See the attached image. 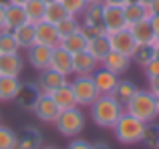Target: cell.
Returning <instances> with one entry per match:
<instances>
[{
	"instance_id": "1",
	"label": "cell",
	"mask_w": 159,
	"mask_h": 149,
	"mask_svg": "<svg viewBox=\"0 0 159 149\" xmlns=\"http://www.w3.org/2000/svg\"><path fill=\"white\" fill-rule=\"evenodd\" d=\"M125 113V107L119 101L111 97V95H99L97 101L91 105V117L93 123L101 129H113L119 117Z\"/></svg>"
},
{
	"instance_id": "2",
	"label": "cell",
	"mask_w": 159,
	"mask_h": 149,
	"mask_svg": "<svg viewBox=\"0 0 159 149\" xmlns=\"http://www.w3.org/2000/svg\"><path fill=\"white\" fill-rule=\"evenodd\" d=\"M125 113L137 117L143 123H151L159 117L157 113V103H155V95L151 91H141L137 89V93L133 95V99L125 105Z\"/></svg>"
},
{
	"instance_id": "3",
	"label": "cell",
	"mask_w": 159,
	"mask_h": 149,
	"mask_svg": "<svg viewBox=\"0 0 159 149\" xmlns=\"http://www.w3.org/2000/svg\"><path fill=\"white\" fill-rule=\"evenodd\" d=\"M143 131H145V123L129 113H123L119 117V121L113 125V135L123 145H137V143H141Z\"/></svg>"
},
{
	"instance_id": "4",
	"label": "cell",
	"mask_w": 159,
	"mask_h": 149,
	"mask_svg": "<svg viewBox=\"0 0 159 149\" xmlns=\"http://www.w3.org/2000/svg\"><path fill=\"white\" fill-rule=\"evenodd\" d=\"M54 125H57V131L61 135H65V137H77L85 129L87 117L79 107H70V109L61 111L58 119L54 121Z\"/></svg>"
},
{
	"instance_id": "5",
	"label": "cell",
	"mask_w": 159,
	"mask_h": 149,
	"mask_svg": "<svg viewBox=\"0 0 159 149\" xmlns=\"http://www.w3.org/2000/svg\"><path fill=\"white\" fill-rule=\"evenodd\" d=\"M70 89L75 93L77 105H85V107H91L101 95L93 81V74H75V79L70 81Z\"/></svg>"
},
{
	"instance_id": "6",
	"label": "cell",
	"mask_w": 159,
	"mask_h": 149,
	"mask_svg": "<svg viewBox=\"0 0 159 149\" xmlns=\"http://www.w3.org/2000/svg\"><path fill=\"white\" fill-rule=\"evenodd\" d=\"M81 30L87 34V38L105 32V24H103V2H95V4H87L85 6V10L81 12Z\"/></svg>"
},
{
	"instance_id": "7",
	"label": "cell",
	"mask_w": 159,
	"mask_h": 149,
	"mask_svg": "<svg viewBox=\"0 0 159 149\" xmlns=\"http://www.w3.org/2000/svg\"><path fill=\"white\" fill-rule=\"evenodd\" d=\"M32 113H34L36 117H39V121H43V123H54L58 119V115H61V109H58V105L52 101V97L48 93H40V97H39V101H36Z\"/></svg>"
},
{
	"instance_id": "8",
	"label": "cell",
	"mask_w": 159,
	"mask_h": 149,
	"mask_svg": "<svg viewBox=\"0 0 159 149\" xmlns=\"http://www.w3.org/2000/svg\"><path fill=\"white\" fill-rule=\"evenodd\" d=\"M103 24H105V32H107V34L127 28L123 6H111V4H103Z\"/></svg>"
},
{
	"instance_id": "9",
	"label": "cell",
	"mask_w": 159,
	"mask_h": 149,
	"mask_svg": "<svg viewBox=\"0 0 159 149\" xmlns=\"http://www.w3.org/2000/svg\"><path fill=\"white\" fill-rule=\"evenodd\" d=\"M34 44H43V47H58L61 44V36L57 32V24H51L47 20H40L34 24Z\"/></svg>"
},
{
	"instance_id": "10",
	"label": "cell",
	"mask_w": 159,
	"mask_h": 149,
	"mask_svg": "<svg viewBox=\"0 0 159 149\" xmlns=\"http://www.w3.org/2000/svg\"><path fill=\"white\" fill-rule=\"evenodd\" d=\"M40 97V89L36 83H20V89L14 97V103L22 111H32Z\"/></svg>"
},
{
	"instance_id": "11",
	"label": "cell",
	"mask_w": 159,
	"mask_h": 149,
	"mask_svg": "<svg viewBox=\"0 0 159 149\" xmlns=\"http://www.w3.org/2000/svg\"><path fill=\"white\" fill-rule=\"evenodd\" d=\"M109 40H111V51L123 52V55H127V56H133V52H135V48H137V43L131 36L129 28L111 32V34H109Z\"/></svg>"
},
{
	"instance_id": "12",
	"label": "cell",
	"mask_w": 159,
	"mask_h": 149,
	"mask_svg": "<svg viewBox=\"0 0 159 149\" xmlns=\"http://www.w3.org/2000/svg\"><path fill=\"white\" fill-rule=\"evenodd\" d=\"M69 77H65V74L52 71V69H43L39 74V81H36V85H39L40 93H52L54 89H58V87L62 85H69Z\"/></svg>"
},
{
	"instance_id": "13",
	"label": "cell",
	"mask_w": 159,
	"mask_h": 149,
	"mask_svg": "<svg viewBox=\"0 0 159 149\" xmlns=\"http://www.w3.org/2000/svg\"><path fill=\"white\" fill-rule=\"evenodd\" d=\"M48 69L65 74V77H70V74H73V55L66 52L61 44L54 47L52 55H51V65H48Z\"/></svg>"
},
{
	"instance_id": "14",
	"label": "cell",
	"mask_w": 159,
	"mask_h": 149,
	"mask_svg": "<svg viewBox=\"0 0 159 149\" xmlns=\"http://www.w3.org/2000/svg\"><path fill=\"white\" fill-rule=\"evenodd\" d=\"M99 69V61L89 51H81L73 55V74H93Z\"/></svg>"
},
{
	"instance_id": "15",
	"label": "cell",
	"mask_w": 159,
	"mask_h": 149,
	"mask_svg": "<svg viewBox=\"0 0 159 149\" xmlns=\"http://www.w3.org/2000/svg\"><path fill=\"white\" fill-rule=\"evenodd\" d=\"M28 65L36 71H43V69H48L51 65V55L52 48L51 47H43V44H32L28 48Z\"/></svg>"
},
{
	"instance_id": "16",
	"label": "cell",
	"mask_w": 159,
	"mask_h": 149,
	"mask_svg": "<svg viewBox=\"0 0 159 149\" xmlns=\"http://www.w3.org/2000/svg\"><path fill=\"white\" fill-rule=\"evenodd\" d=\"M103 69H107V71L115 73V74H123L129 71V67H131V56L123 55V52H117V51H111L105 59L101 61Z\"/></svg>"
},
{
	"instance_id": "17",
	"label": "cell",
	"mask_w": 159,
	"mask_h": 149,
	"mask_svg": "<svg viewBox=\"0 0 159 149\" xmlns=\"http://www.w3.org/2000/svg\"><path fill=\"white\" fill-rule=\"evenodd\" d=\"M43 147V133L36 127H24L16 133V147L14 149H40Z\"/></svg>"
},
{
	"instance_id": "18",
	"label": "cell",
	"mask_w": 159,
	"mask_h": 149,
	"mask_svg": "<svg viewBox=\"0 0 159 149\" xmlns=\"http://www.w3.org/2000/svg\"><path fill=\"white\" fill-rule=\"evenodd\" d=\"M24 71V59L20 52H10V55H0V74L4 77H20Z\"/></svg>"
},
{
	"instance_id": "19",
	"label": "cell",
	"mask_w": 159,
	"mask_h": 149,
	"mask_svg": "<svg viewBox=\"0 0 159 149\" xmlns=\"http://www.w3.org/2000/svg\"><path fill=\"white\" fill-rule=\"evenodd\" d=\"M24 22H26V14H24L22 4H4V30H14Z\"/></svg>"
},
{
	"instance_id": "20",
	"label": "cell",
	"mask_w": 159,
	"mask_h": 149,
	"mask_svg": "<svg viewBox=\"0 0 159 149\" xmlns=\"http://www.w3.org/2000/svg\"><path fill=\"white\" fill-rule=\"evenodd\" d=\"M127 28H129V32H131V36L135 38L137 44H153L155 43V32H153V28H151L149 18L139 20V22L131 24V26H127Z\"/></svg>"
},
{
	"instance_id": "21",
	"label": "cell",
	"mask_w": 159,
	"mask_h": 149,
	"mask_svg": "<svg viewBox=\"0 0 159 149\" xmlns=\"http://www.w3.org/2000/svg\"><path fill=\"white\" fill-rule=\"evenodd\" d=\"M93 81H95V85H97V89H99L101 95H111L113 89H115V85L119 83V74L99 67L97 71L93 73Z\"/></svg>"
},
{
	"instance_id": "22",
	"label": "cell",
	"mask_w": 159,
	"mask_h": 149,
	"mask_svg": "<svg viewBox=\"0 0 159 149\" xmlns=\"http://www.w3.org/2000/svg\"><path fill=\"white\" fill-rule=\"evenodd\" d=\"M85 51H89L91 55L99 61V65H101V61L105 59L109 52H111V40H109V34H107V32H103V34L91 36L89 43H87Z\"/></svg>"
},
{
	"instance_id": "23",
	"label": "cell",
	"mask_w": 159,
	"mask_h": 149,
	"mask_svg": "<svg viewBox=\"0 0 159 149\" xmlns=\"http://www.w3.org/2000/svg\"><path fill=\"white\" fill-rule=\"evenodd\" d=\"M52 97V101L58 105V109L65 111V109H70V107H77V99H75V93L70 89V83L69 85H62L58 89H54L52 93H48Z\"/></svg>"
},
{
	"instance_id": "24",
	"label": "cell",
	"mask_w": 159,
	"mask_h": 149,
	"mask_svg": "<svg viewBox=\"0 0 159 149\" xmlns=\"http://www.w3.org/2000/svg\"><path fill=\"white\" fill-rule=\"evenodd\" d=\"M137 93V85L133 81H125V79H119V83L115 85V89H113L111 97L115 99V101H119L121 105H127L129 101L133 99V95Z\"/></svg>"
},
{
	"instance_id": "25",
	"label": "cell",
	"mask_w": 159,
	"mask_h": 149,
	"mask_svg": "<svg viewBox=\"0 0 159 149\" xmlns=\"http://www.w3.org/2000/svg\"><path fill=\"white\" fill-rule=\"evenodd\" d=\"M123 12H125V22H127V26H131V24H135V22H139V20H145V18L151 16V10L141 2L125 4Z\"/></svg>"
},
{
	"instance_id": "26",
	"label": "cell",
	"mask_w": 159,
	"mask_h": 149,
	"mask_svg": "<svg viewBox=\"0 0 159 149\" xmlns=\"http://www.w3.org/2000/svg\"><path fill=\"white\" fill-rule=\"evenodd\" d=\"M87 43H89V38H87V34L79 28L77 32H73V34H69L66 38L61 40V47L65 48L66 52H70V55H75V52H81L87 48Z\"/></svg>"
},
{
	"instance_id": "27",
	"label": "cell",
	"mask_w": 159,
	"mask_h": 149,
	"mask_svg": "<svg viewBox=\"0 0 159 149\" xmlns=\"http://www.w3.org/2000/svg\"><path fill=\"white\" fill-rule=\"evenodd\" d=\"M18 89H20L18 77H4V74H0V101L2 103L14 101Z\"/></svg>"
},
{
	"instance_id": "28",
	"label": "cell",
	"mask_w": 159,
	"mask_h": 149,
	"mask_svg": "<svg viewBox=\"0 0 159 149\" xmlns=\"http://www.w3.org/2000/svg\"><path fill=\"white\" fill-rule=\"evenodd\" d=\"M12 34H14L18 47L24 48V51H28V48L34 44V24L24 22V24H20V26H16L14 30H12Z\"/></svg>"
},
{
	"instance_id": "29",
	"label": "cell",
	"mask_w": 159,
	"mask_h": 149,
	"mask_svg": "<svg viewBox=\"0 0 159 149\" xmlns=\"http://www.w3.org/2000/svg\"><path fill=\"white\" fill-rule=\"evenodd\" d=\"M22 8H24V14H26V22L36 24L40 20H44V8H47V4L43 0H28V2L22 4Z\"/></svg>"
},
{
	"instance_id": "30",
	"label": "cell",
	"mask_w": 159,
	"mask_h": 149,
	"mask_svg": "<svg viewBox=\"0 0 159 149\" xmlns=\"http://www.w3.org/2000/svg\"><path fill=\"white\" fill-rule=\"evenodd\" d=\"M141 143L147 149H159V125L155 121L145 123V131H143V137H141Z\"/></svg>"
},
{
	"instance_id": "31",
	"label": "cell",
	"mask_w": 159,
	"mask_h": 149,
	"mask_svg": "<svg viewBox=\"0 0 159 149\" xmlns=\"http://www.w3.org/2000/svg\"><path fill=\"white\" fill-rule=\"evenodd\" d=\"M79 28H81V22L77 20V16H70V14L65 16L61 22H57V32L61 36V40L66 38L69 34H73V32H77Z\"/></svg>"
},
{
	"instance_id": "32",
	"label": "cell",
	"mask_w": 159,
	"mask_h": 149,
	"mask_svg": "<svg viewBox=\"0 0 159 149\" xmlns=\"http://www.w3.org/2000/svg\"><path fill=\"white\" fill-rule=\"evenodd\" d=\"M65 16H69L66 14V10H65V6H62L61 2H51V4H47V8H44V20L47 22H51V24H57V22H61Z\"/></svg>"
},
{
	"instance_id": "33",
	"label": "cell",
	"mask_w": 159,
	"mask_h": 149,
	"mask_svg": "<svg viewBox=\"0 0 159 149\" xmlns=\"http://www.w3.org/2000/svg\"><path fill=\"white\" fill-rule=\"evenodd\" d=\"M10 52H20L18 43L12 30H0V55H10Z\"/></svg>"
},
{
	"instance_id": "34",
	"label": "cell",
	"mask_w": 159,
	"mask_h": 149,
	"mask_svg": "<svg viewBox=\"0 0 159 149\" xmlns=\"http://www.w3.org/2000/svg\"><path fill=\"white\" fill-rule=\"evenodd\" d=\"M153 52H155V47H153V44H137V48H135V52H133L131 61H133V63H137L139 67H145V65L153 59Z\"/></svg>"
},
{
	"instance_id": "35",
	"label": "cell",
	"mask_w": 159,
	"mask_h": 149,
	"mask_svg": "<svg viewBox=\"0 0 159 149\" xmlns=\"http://www.w3.org/2000/svg\"><path fill=\"white\" fill-rule=\"evenodd\" d=\"M14 147H16V131L0 125V149H14Z\"/></svg>"
},
{
	"instance_id": "36",
	"label": "cell",
	"mask_w": 159,
	"mask_h": 149,
	"mask_svg": "<svg viewBox=\"0 0 159 149\" xmlns=\"http://www.w3.org/2000/svg\"><path fill=\"white\" fill-rule=\"evenodd\" d=\"M58 2L65 6V10H66V14H70V16H81V12L85 10V6H87V2L85 0H58Z\"/></svg>"
},
{
	"instance_id": "37",
	"label": "cell",
	"mask_w": 159,
	"mask_h": 149,
	"mask_svg": "<svg viewBox=\"0 0 159 149\" xmlns=\"http://www.w3.org/2000/svg\"><path fill=\"white\" fill-rule=\"evenodd\" d=\"M145 74H147V79L149 77H155V74H159V59H155V56H153L151 61H149L147 65H145Z\"/></svg>"
},
{
	"instance_id": "38",
	"label": "cell",
	"mask_w": 159,
	"mask_h": 149,
	"mask_svg": "<svg viewBox=\"0 0 159 149\" xmlns=\"http://www.w3.org/2000/svg\"><path fill=\"white\" fill-rule=\"evenodd\" d=\"M65 149H91V143L87 141V139H83V137H75Z\"/></svg>"
},
{
	"instance_id": "39",
	"label": "cell",
	"mask_w": 159,
	"mask_h": 149,
	"mask_svg": "<svg viewBox=\"0 0 159 149\" xmlns=\"http://www.w3.org/2000/svg\"><path fill=\"white\" fill-rule=\"evenodd\" d=\"M149 91H151L153 95H159V74H155V77H149Z\"/></svg>"
},
{
	"instance_id": "40",
	"label": "cell",
	"mask_w": 159,
	"mask_h": 149,
	"mask_svg": "<svg viewBox=\"0 0 159 149\" xmlns=\"http://www.w3.org/2000/svg\"><path fill=\"white\" fill-rule=\"evenodd\" d=\"M149 22H151V28L155 32V38L159 36V14H151L149 16Z\"/></svg>"
},
{
	"instance_id": "41",
	"label": "cell",
	"mask_w": 159,
	"mask_h": 149,
	"mask_svg": "<svg viewBox=\"0 0 159 149\" xmlns=\"http://www.w3.org/2000/svg\"><path fill=\"white\" fill-rule=\"evenodd\" d=\"M91 149H111V145L107 141H95V143H91Z\"/></svg>"
},
{
	"instance_id": "42",
	"label": "cell",
	"mask_w": 159,
	"mask_h": 149,
	"mask_svg": "<svg viewBox=\"0 0 159 149\" xmlns=\"http://www.w3.org/2000/svg\"><path fill=\"white\" fill-rule=\"evenodd\" d=\"M103 4H111V6H123L125 0H103Z\"/></svg>"
},
{
	"instance_id": "43",
	"label": "cell",
	"mask_w": 159,
	"mask_h": 149,
	"mask_svg": "<svg viewBox=\"0 0 159 149\" xmlns=\"http://www.w3.org/2000/svg\"><path fill=\"white\" fill-rule=\"evenodd\" d=\"M149 10H151V14H159V0H155V2L149 6Z\"/></svg>"
},
{
	"instance_id": "44",
	"label": "cell",
	"mask_w": 159,
	"mask_h": 149,
	"mask_svg": "<svg viewBox=\"0 0 159 149\" xmlns=\"http://www.w3.org/2000/svg\"><path fill=\"white\" fill-rule=\"evenodd\" d=\"M0 30H4V4H0Z\"/></svg>"
},
{
	"instance_id": "45",
	"label": "cell",
	"mask_w": 159,
	"mask_h": 149,
	"mask_svg": "<svg viewBox=\"0 0 159 149\" xmlns=\"http://www.w3.org/2000/svg\"><path fill=\"white\" fill-rule=\"evenodd\" d=\"M139 2H141V4H145V6H147V8H149V6H151V4H153V2H155V0H139Z\"/></svg>"
},
{
	"instance_id": "46",
	"label": "cell",
	"mask_w": 159,
	"mask_h": 149,
	"mask_svg": "<svg viewBox=\"0 0 159 149\" xmlns=\"http://www.w3.org/2000/svg\"><path fill=\"white\" fill-rule=\"evenodd\" d=\"M8 2H12V4H24V2H28V0H8Z\"/></svg>"
},
{
	"instance_id": "47",
	"label": "cell",
	"mask_w": 159,
	"mask_h": 149,
	"mask_svg": "<svg viewBox=\"0 0 159 149\" xmlns=\"http://www.w3.org/2000/svg\"><path fill=\"white\" fill-rule=\"evenodd\" d=\"M153 47H155V44H153ZM153 56H155V59H159V47H155V52H153Z\"/></svg>"
},
{
	"instance_id": "48",
	"label": "cell",
	"mask_w": 159,
	"mask_h": 149,
	"mask_svg": "<svg viewBox=\"0 0 159 149\" xmlns=\"http://www.w3.org/2000/svg\"><path fill=\"white\" fill-rule=\"evenodd\" d=\"M87 4H95V2H103V0H85Z\"/></svg>"
},
{
	"instance_id": "49",
	"label": "cell",
	"mask_w": 159,
	"mask_h": 149,
	"mask_svg": "<svg viewBox=\"0 0 159 149\" xmlns=\"http://www.w3.org/2000/svg\"><path fill=\"white\" fill-rule=\"evenodd\" d=\"M133 2H139V0H125V4H133ZM123 4V6H125Z\"/></svg>"
},
{
	"instance_id": "50",
	"label": "cell",
	"mask_w": 159,
	"mask_h": 149,
	"mask_svg": "<svg viewBox=\"0 0 159 149\" xmlns=\"http://www.w3.org/2000/svg\"><path fill=\"white\" fill-rule=\"evenodd\" d=\"M155 103H157V113H159V95H155Z\"/></svg>"
},
{
	"instance_id": "51",
	"label": "cell",
	"mask_w": 159,
	"mask_h": 149,
	"mask_svg": "<svg viewBox=\"0 0 159 149\" xmlns=\"http://www.w3.org/2000/svg\"><path fill=\"white\" fill-rule=\"evenodd\" d=\"M44 4H51V2H57V0H43Z\"/></svg>"
},
{
	"instance_id": "52",
	"label": "cell",
	"mask_w": 159,
	"mask_h": 149,
	"mask_svg": "<svg viewBox=\"0 0 159 149\" xmlns=\"http://www.w3.org/2000/svg\"><path fill=\"white\" fill-rule=\"evenodd\" d=\"M153 44H155V47H159V36L155 38V43H153Z\"/></svg>"
},
{
	"instance_id": "53",
	"label": "cell",
	"mask_w": 159,
	"mask_h": 149,
	"mask_svg": "<svg viewBox=\"0 0 159 149\" xmlns=\"http://www.w3.org/2000/svg\"><path fill=\"white\" fill-rule=\"evenodd\" d=\"M0 4H8V0H0Z\"/></svg>"
},
{
	"instance_id": "54",
	"label": "cell",
	"mask_w": 159,
	"mask_h": 149,
	"mask_svg": "<svg viewBox=\"0 0 159 149\" xmlns=\"http://www.w3.org/2000/svg\"><path fill=\"white\" fill-rule=\"evenodd\" d=\"M40 149H57V147H40Z\"/></svg>"
}]
</instances>
